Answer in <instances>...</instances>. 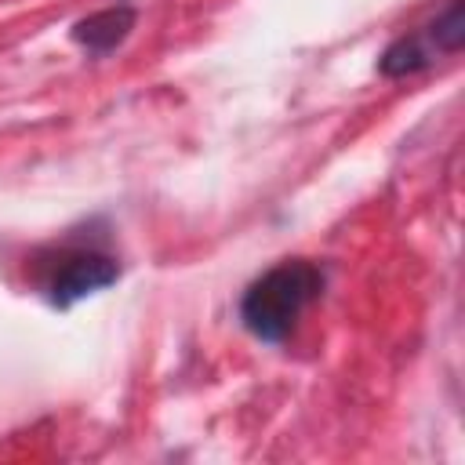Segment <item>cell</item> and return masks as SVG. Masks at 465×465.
Returning a JSON list of instances; mask_svg holds the SVG:
<instances>
[{
	"label": "cell",
	"mask_w": 465,
	"mask_h": 465,
	"mask_svg": "<svg viewBox=\"0 0 465 465\" xmlns=\"http://www.w3.org/2000/svg\"><path fill=\"white\" fill-rule=\"evenodd\" d=\"M320 287H323V272L316 265L283 262L251 283V291L243 294L240 316L251 334H258L265 341H280L294 327L302 309L320 294Z\"/></svg>",
	"instance_id": "obj_1"
},
{
	"label": "cell",
	"mask_w": 465,
	"mask_h": 465,
	"mask_svg": "<svg viewBox=\"0 0 465 465\" xmlns=\"http://www.w3.org/2000/svg\"><path fill=\"white\" fill-rule=\"evenodd\" d=\"M131 22H134V15H131L127 7H105V11H98V15L84 18V22H76L73 36H76V44H84L87 51H109V47H116V44L127 36Z\"/></svg>",
	"instance_id": "obj_3"
},
{
	"label": "cell",
	"mask_w": 465,
	"mask_h": 465,
	"mask_svg": "<svg viewBox=\"0 0 465 465\" xmlns=\"http://www.w3.org/2000/svg\"><path fill=\"white\" fill-rule=\"evenodd\" d=\"M116 280V262L98 251H62L44 280V291L54 305H73Z\"/></svg>",
	"instance_id": "obj_2"
}]
</instances>
